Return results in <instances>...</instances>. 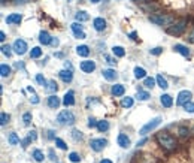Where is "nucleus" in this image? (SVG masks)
I'll list each match as a JSON object with an SVG mask.
<instances>
[{"label": "nucleus", "instance_id": "f257e3e1", "mask_svg": "<svg viewBox=\"0 0 194 163\" xmlns=\"http://www.w3.org/2000/svg\"><path fill=\"white\" fill-rule=\"evenodd\" d=\"M157 141H158L160 145H161L163 148H166V150H175V147H176V141H175L170 135L163 133V132L157 135Z\"/></svg>", "mask_w": 194, "mask_h": 163}, {"label": "nucleus", "instance_id": "f03ea898", "mask_svg": "<svg viewBox=\"0 0 194 163\" xmlns=\"http://www.w3.org/2000/svg\"><path fill=\"white\" fill-rule=\"evenodd\" d=\"M149 20L155 23V24H158V26H167V24H170L172 21H173V18L172 17H169V15H163V14H155V15H151L149 17Z\"/></svg>", "mask_w": 194, "mask_h": 163}, {"label": "nucleus", "instance_id": "7ed1b4c3", "mask_svg": "<svg viewBox=\"0 0 194 163\" xmlns=\"http://www.w3.org/2000/svg\"><path fill=\"white\" fill-rule=\"evenodd\" d=\"M57 121L60 123V124H69V126H72L75 123V115L70 111H61L58 114V117H57Z\"/></svg>", "mask_w": 194, "mask_h": 163}, {"label": "nucleus", "instance_id": "20e7f679", "mask_svg": "<svg viewBox=\"0 0 194 163\" xmlns=\"http://www.w3.org/2000/svg\"><path fill=\"white\" fill-rule=\"evenodd\" d=\"M160 123H161V118H160V117H155V118H152V120L148 123V124H145V126L140 129V135H142V136H145L146 133H149L151 130H154V129L158 126V124H160Z\"/></svg>", "mask_w": 194, "mask_h": 163}, {"label": "nucleus", "instance_id": "39448f33", "mask_svg": "<svg viewBox=\"0 0 194 163\" xmlns=\"http://www.w3.org/2000/svg\"><path fill=\"white\" fill-rule=\"evenodd\" d=\"M166 5H169V6H172V8H176V9H179V8H187V6H190L191 3H193V0H163Z\"/></svg>", "mask_w": 194, "mask_h": 163}, {"label": "nucleus", "instance_id": "423d86ee", "mask_svg": "<svg viewBox=\"0 0 194 163\" xmlns=\"http://www.w3.org/2000/svg\"><path fill=\"white\" fill-rule=\"evenodd\" d=\"M184 30H185V21H179V23L173 24L172 27H169V29H167V33L178 36V35H181Z\"/></svg>", "mask_w": 194, "mask_h": 163}, {"label": "nucleus", "instance_id": "0eeeda50", "mask_svg": "<svg viewBox=\"0 0 194 163\" xmlns=\"http://www.w3.org/2000/svg\"><path fill=\"white\" fill-rule=\"evenodd\" d=\"M14 51L18 54V55H23L26 51H27V43L23 41V39H17V41L14 42Z\"/></svg>", "mask_w": 194, "mask_h": 163}, {"label": "nucleus", "instance_id": "6e6552de", "mask_svg": "<svg viewBox=\"0 0 194 163\" xmlns=\"http://www.w3.org/2000/svg\"><path fill=\"white\" fill-rule=\"evenodd\" d=\"M106 144H108L106 139H91V142H90V145L94 151H102L106 147Z\"/></svg>", "mask_w": 194, "mask_h": 163}, {"label": "nucleus", "instance_id": "1a4fd4ad", "mask_svg": "<svg viewBox=\"0 0 194 163\" xmlns=\"http://www.w3.org/2000/svg\"><path fill=\"white\" fill-rule=\"evenodd\" d=\"M190 99H191V91L184 90V91H181V93L178 94V100H176V103H178V105H185L187 102H190Z\"/></svg>", "mask_w": 194, "mask_h": 163}, {"label": "nucleus", "instance_id": "9d476101", "mask_svg": "<svg viewBox=\"0 0 194 163\" xmlns=\"http://www.w3.org/2000/svg\"><path fill=\"white\" fill-rule=\"evenodd\" d=\"M81 69H82L84 72H87V74H91V72L96 69V63L91 61V60H85V61L81 63Z\"/></svg>", "mask_w": 194, "mask_h": 163}, {"label": "nucleus", "instance_id": "9b49d317", "mask_svg": "<svg viewBox=\"0 0 194 163\" xmlns=\"http://www.w3.org/2000/svg\"><path fill=\"white\" fill-rule=\"evenodd\" d=\"M70 27H72V30H73V33H75V36H76L78 39H84V38H85V33L82 32V26H81V24L73 23Z\"/></svg>", "mask_w": 194, "mask_h": 163}, {"label": "nucleus", "instance_id": "f8f14e48", "mask_svg": "<svg viewBox=\"0 0 194 163\" xmlns=\"http://www.w3.org/2000/svg\"><path fill=\"white\" fill-rule=\"evenodd\" d=\"M21 20H23V17L20 14H11V15L6 17V23L8 24H20Z\"/></svg>", "mask_w": 194, "mask_h": 163}, {"label": "nucleus", "instance_id": "ddd939ff", "mask_svg": "<svg viewBox=\"0 0 194 163\" xmlns=\"http://www.w3.org/2000/svg\"><path fill=\"white\" fill-rule=\"evenodd\" d=\"M75 93L73 91H67L66 94H64V99H63V105L64 106H70V105H73L75 103Z\"/></svg>", "mask_w": 194, "mask_h": 163}, {"label": "nucleus", "instance_id": "4468645a", "mask_svg": "<svg viewBox=\"0 0 194 163\" xmlns=\"http://www.w3.org/2000/svg\"><path fill=\"white\" fill-rule=\"evenodd\" d=\"M118 145H121L122 148H128L130 147V139L127 138V135H124V133L118 135Z\"/></svg>", "mask_w": 194, "mask_h": 163}, {"label": "nucleus", "instance_id": "2eb2a0df", "mask_svg": "<svg viewBox=\"0 0 194 163\" xmlns=\"http://www.w3.org/2000/svg\"><path fill=\"white\" fill-rule=\"evenodd\" d=\"M102 74H103L105 80H108V81H115L116 77H118V75H116V72L114 71V69H105Z\"/></svg>", "mask_w": 194, "mask_h": 163}, {"label": "nucleus", "instance_id": "dca6fc26", "mask_svg": "<svg viewBox=\"0 0 194 163\" xmlns=\"http://www.w3.org/2000/svg\"><path fill=\"white\" fill-rule=\"evenodd\" d=\"M93 24H94V29H96L97 32H102V30L106 29V21H105L103 18H96Z\"/></svg>", "mask_w": 194, "mask_h": 163}, {"label": "nucleus", "instance_id": "f3484780", "mask_svg": "<svg viewBox=\"0 0 194 163\" xmlns=\"http://www.w3.org/2000/svg\"><path fill=\"white\" fill-rule=\"evenodd\" d=\"M176 52H179L181 55H184V57H190V49L187 48V46H184V45H181V43H178V45H175V48H173Z\"/></svg>", "mask_w": 194, "mask_h": 163}, {"label": "nucleus", "instance_id": "a211bd4d", "mask_svg": "<svg viewBox=\"0 0 194 163\" xmlns=\"http://www.w3.org/2000/svg\"><path fill=\"white\" fill-rule=\"evenodd\" d=\"M39 41H40L42 45H48V43H51L52 38L49 36L48 32H40V33H39Z\"/></svg>", "mask_w": 194, "mask_h": 163}, {"label": "nucleus", "instance_id": "6ab92c4d", "mask_svg": "<svg viewBox=\"0 0 194 163\" xmlns=\"http://www.w3.org/2000/svg\"><path fill=\"white\" fill-rule=\"evenodd\" d=\"M58 75H60V78H61L64 82H70V81H72V78H73L72 71H66V69H64V71H61Z\"/></svg>", "mask_w": 194, "mask_h": 163}, {"label": "nucleus", "instance_id": "aec40b11", "mask_svg": "<svg viewBox=\"0 0 194 163\" xmlns=\"http://www.w3.org/2000/svg\"><path fill=\"white\" fill-rule=\"evenodd\" d=\"M48 106H49V108H58V106H60V99H58L55 94L49 96V97H48Z\"/></svg>", "mask_w": 194, "mask_h": 163}, {"label": "nucleus", "instance_id": "412c9836", "mask_svg": "<svg viewBox=\"0 0 194 163\" xmlns=\"http://www.w3.org/2000/svg\"><path fill=\"white\" fill-rule=\"evenodd\" d=\"M124 91H125V88H124V85H121V84H116V85L112 87V94H114V96H122Z\"/></svg>", "mask_w": 194, "mask_h": 163}, {"label": "nucleus", "instance_id": "4be33fe9", "mask_svg": "<svg viewBox=\"0 0 194 163\" xmlns=\"http://www.w3.org/2000/svg\"><path fill=\"white\" fill-rule=\"evenodd\" d=\"M76 54L78 55H81V57H87V55L90 54V49H88L87 45H81V46H78L76 48Z\"/></svg>", "mask_w": 194, "mask_h": 163}, {"label": "nucleus", "instance_id": "5701e85b", "mask_svg": "<svg viewBox=\"0 0 194 163\" xmlns=\"http://www.w3.org/2000/svg\"><path fill=\"white\" fill-rule=\"evenodd\" d=\"M161 103H163V106L170 108V106H172V103H173L172 96H169V94H163V96H161Z\"/></svg>", "mask_w": 194, "mask_h": 163}, {"label": "nucleus", "instance_id": "b1692460", "mask_svg": "<svg viewBox=\"0 0 194 163\" xmlns=\"http://www.w3.org/2000/svg\"><path fill=\"white\" fill-rule=\"evenodd\" d=\"M75 18H76V21H79V23H81V21H88V20H90V15H88L85 11H79L76 15H75Z\"/></svg>", "mask_w": 194, "mask_h": 163}, {"label": "nucleus", "instance_id": "393cba45", "mask_svg": "<svg viewBox=\"0 0 194 163\" xmlns=\"http://www.w3.org/2000/svg\"><path fill=\"white\" fill-rule=\"evenodd\" d=\"M134 77H136L137 80H142V78L146 77V71H145L143 67H134Z\"/></svg>", "mask_w": 194, "mask_h": 163}, {"label": "nucleus", "instance_id": "a878e982", "mask_svg": "<svg viewBox=\"0 0 194 163\" xmlns=\"http://www.w3.org/2000/svg\"><path fill=\"white\" fill-rule=\"evenodd\" d=\"M57 90H58L57 82H55V81H49V82H48V87H46V91H48V93H55Z\"/></svg>", "mask_w": 194, "mask_h": 163}, {"label": "nucleus", "instance_id": "bb28decb", "mask_svg": "<svg viewBox=\"0 0 194 163\" xmlns=\"http://www.w3.org/2000/svg\"><path fill=\"white\" fill-rule=\"evenodd\" d=\"M9 144L11 145H18L20 144V138L17 136V133H9Z\"/></svg>", "mask_w": 194, "mask_h": 163}, {"label": "nucleus", "instance_id": "cd10ccee", "mask_svg": "<svg viewBox=\"0 0 194 163\" xmlns=\"http://www.w3.org/2000/svg\"><path fill=\"white\" fill-rule=\"evenodd\" d=\"M112 52L115 54L116 57H124V55H125V51H124L122 46H114V48H112Z\"/></svg>", "mask_w": 194, "mask_h": 163}, {"label": "nucleus", "instance_id": "c85d7f7f", "mask_svg": "<svg viewBox=\"0 0 194 163\" xmlns=\"http://www.w3.org/2000/svg\"><path fill=\"white\" fill-rule=\"evenodd\" d=\"M157 82H158V87H161L163 90H166L167 87H169V84H167V81L161 77V75H157Z\"/></svg>", "mask_w": 194, "mask_h": 163}, {"label": "nucleus", "instance_id": "c756f323", "mask_svg": "<svg viewBox=\"0 0 194 163\" xmlns=\"http://www.w3.org/2000/svg\"><path fill=\"white\" fill-rule=\"evenodd\" d=\"M0 74H2V77H9V74H11V67L8 66V64H2L0 66Z\"/></svg>", "mask_w": 194, "mask_h": 163}, {"label": "nucleus", "instance_id": "7c9ffc66", "mask_svg": "<svg viewBox=\"0 0 194 163\" xmlns=\"http://www.w3.org/2000/svg\"><path fill=\"white\" fill-rule=\"evenodd\" d=\"M97 129L100 132H106L109 129V123L106 121V120H102V121H99V124H97Z\"/></svg>", "mask_w": 194, "mask_h": 163}, {"label": "nucleus", "instance_id": "2f4dec72", "mask_svg": "<svg viewBox=\"0 0 194 163\" xmlns=\"http://www.w3.org/2000/svg\"><path fill=\"white\" fill-rule=\"evenodd\" d=\"M136 97H137V100H148L149 99V93L148 91H137Z\"/></svg>", "mask_w": 194, "mask_h": 163}, {"label": "nucleus", "instance_id": "473e14b6", "mask_svg": "<svg viewBox=\"0 0 194 163\" xmlns=\"http://www.w3.org/2000/svg\"><path fill=\"white\" fill-rule=\"evenodd\" d=\"M40 55H42V49H40L39 46H35V48L32 49V52H30V57H32V58H38Z\"/></svg>", "mask_w": 194, "mask_h": 163}, {"label": "nucleus", "instance_id": "72a5a7b5", "mask_svg": "<svg viewBox=\"0 0 194 163\" xmlns=\"http://www.w3.org/2000/svg\"><path fill=\"white\" fill-rule=\"evenodd\" d=\"M33 157H35L36 162H43V157H45V156H43V153H42L40 150H35V151H33Z\"/></svg>", "mask_w": 194, "mask_h": 163}, {"label": "nucleus", "instance_id": "f704fd0d", "mask_svg": "<svg viewBox=\"0 0 194 163\" xmlns=\"http://www.w3.org/2000/svg\"><path fill=\"white\" fill-rule=\"evenodd\" d=\"M121 105H122L124 108H130V106L133 105V99H131V97H124V99L121 100Z\"/></svg>", "mask_w": 194, "mask_h": 163}, {"label": "nucleus", "instance_id": "c9c22d12", "mask_svg": "<svg viewBox=\"0 0 194 163\" xmlns=\"http://www.w3.org/2000/svg\"><path fill=\"white\" fill-rule=\"evenodd\" d=\"M55 145H57L60 150H67V145H66L64 141H61L60 138H55Z\"/></svg>", "mask_w": 194, "mask_h": 163}, {"label": "nucleus", "instance_id": "e433bc0d", "mask_svg": "<svg viewBox=\"0 0 194 163\" xmlns=\"http://www.w3.org/2000/svg\"><path fill=\"white\" fill-rule=\"evenodd\" d=\"M8 121H9V114L2 112V115H0V124H2V126H5Z\"/></svg>", "mask_w": 194, "mask_h": 163}, {"label": "nucleus", "instance_id": "4c0bfd02", "mask_svg": "<svg viewBox=\"0 0 194 163\" xmlns=\"http://www.w3.org/2000/svg\"><path fill=\"white\" fill-rule=\"evenodd\" d=\"M184 109H185L187 112H194V103H191V102H187V103L184 105Z\"/></svg>", "mask_w": 194, "mask_h": 163}, {"label": "nucleus", "instance_id": "58836bf2", "mask_svg": "<svg viewBox=\"0 0 194 163\" xmlns=\"http://www.w3.org/2000/svg\"><path fill=\"white\" fill-rule=\"evenodd\" d=\"M23 121H24V124H30V121H32V114L30 112H26L23 115Z\"/></svg>", "mask_w": 194, "mask_h": 163}, {"label": "nucleus", "instance_id": "ea45409f", "mask_svg": "<svg viewBox=\"0 0 194 163\" xmlns=\"http://www.w3.org/2000/svg\"><path fill=\"white\" fill-rule=\"evenodd\" d=\"M69 159H70L72 162H75V163H76V162H79V160H81V156H79L78 153H70Z\"/></svg>", "mask_w": 194, "mask_h": 163}, {"label": "nucleus", "instance_id": "a19ab883", "mask_svg": "<svg viewBox=\"0 0 194 163\" xmlns=\"http://www.w3.org/2000/svg\"><path fill=\"white\" fill-rule=\"evenodd\" d=\"M36 81H38V84H39V85H42V87H43V85H46V81H45V78H43L40 74H38V75H36Z\"/></svg>", "mask_w": 194, "mask_h": 163}, {"label": "nucleus", "instance_id": "79ce46f5", "mask_svg": "<svg viewBox=\"0 0 194 163\" xmlns=\"http://www.w3.org/2000/svg\"><path fill=\"white\" fill-rule=\"evenodd\" d=\"M155 81L152 80V78H145V87H148V88H152L154 87Z\"/></svg>", "mask_w": 194, "mask_h": 163}, {"label": "nucleus", "instance_id": "37998d69", "mask_svg": "<svg viewBox=\"0 0 194 163\" xmlns=\"http://www.w3.org/2000/svg\"><path fill=\"white\" fill-rule=\"evenodd\" d=\"M2 52L9 57V55H11V46H9V45H3V46H2Z\"/></svg>", "mask_w": 194, "mask_h": 163}, {"label": "nucleus", "instance_id": "c03bdc74", "mask_svg": "<svg viewBox=\"0 0 194 163\" xmlns=\"http://www.w3.org/2000/svg\"><path fill=\"white\" fill-rule=\"evenodd\" d=\"M152 55H160L161 52H163V48H160V46H157V48H152L151 51H149Z\"/></svg>", "mask_w": 194, "mask_h": 163}, {"label": "nucleus", "instance_id": "a18cd8bd", "mask_svg": "<svg viewBox=\"0 0 194 163\" xmlns=\"http://www.w3.org/2000/svg\"><path fill=\"white\" fill-rule=\"evenodd\" d=\"M97 124H99V121H96V118H90V120H88V127H91V129L96 127Z\"/></svg>", "mask_w": 194, "mask_h": 163}, {"label": "nucleus", "instance_id": "49530a36", "mask_svg": "<svg viewBox=\"0 0 194 163\" xmlns=\"http://www.w3.org/2000/svg\"><path fill=\"white\" fill-rule=\"evenodd\" d=\"M72 136H73V139H81V138H82V135H81V132H79V130H73V132H72Z\"/></svg>", "mask_w": 194, "mask_h": 163}, {"label": "nucleus", "instance_id": "de8ad7c7", "mask_svg": "<svg viewBox=\"0 0 194 163\" xmlns=\"http://www.w3.org/2000/svg\"><path fill=\"white\" fill-rule=\"evenodd\" d=\"M29 138H30L32 141H35V139H36V132H35V130H32V132H29Z\"/></svg>", "mask_w": 194, "mask_h": 163}, {"label": "nucleus", "instance_id": "09e8293b", "mask_svg": "<svg viewBox=\"0 0 194 163\" xmlns=\"http://www.w3.org/2000/svg\"><path fill=\"white\" fill-rule=\"evenodd\" d=\"M30 100H32L33 103H39V97H38V96H36V94H35V93H33V96L30 97Z\"/></svg>", "mask_w": 194, "mask_h": 163}, {"label": "nucleus", "instance_id": "8fccbe9b", "mask_svg": "<svg viewBox=\"0 0 194 163\" xmlns=\"http://www.w3.org/2000/svg\"><path fill=\"white\" fill-rule=\"evenodd\" d=\"M187 133H188V130H187V129H184V127H181V129H179V135H181V136H185Z\"/></svg>", "mask_w": 194, "mask_h": 163}, {"label": "nucleus", "instance_id": "3c124183", "mask_svg": "<svg viewBox=\"0 0 194 163\" xmlns=\"http://www.w3.org/2000/svg\"><path fill=\"white\" fill-rule=\"evenodd\" d=\"M106 60H108V63H109V64H115V60H114V58H111L109 55H106Z\"/></svg>", "mask_w": 194, "mask_h": 163}, {"label": "nucleus", "instance_id": "603ef678", "mask_svg": "<svg viewBox=\"0 0 194 163\" xmlns=\"http://www.w3.org/2000/svg\"><path fill=\"white\" fill-rule=\"evenodd\" d=\"M48 138H49V139H55V136H54V130H49V132H48Z\"/></svg>", "mask_w": 194, "mask_h": 163}, {"label": "nucleus", "instance_id": "864d4df0", "mask_svg": "<svg viewBox=\"0 0 194 163\" xmlns=\"http://www.w3.org/2000/svg\"><path fill=\"white\" fill-rule=\"evenodd\" d=\"M5 39H6V35H5L3 32H0V41L3 42V41H5Z\"/></svg>", "mask_w": 194, "mask_h": 163}, {"label": "nucleus", "instance_id": "5fc2aeb1", "mask_svg": "<svg viewBox=\"0 0 194 163\" xmlns=\"http://www.w3.org/2000/svg\"><path fill=\"white\" fill-rule=\"evenodd\" d=\"M49 156H51V159H52V160L55 159V156H54V151H52V150H49Z\"/></svg>", "mask_w": 194, "mask_h": 163}, {"label": "nucleus", "instance_id": "6e6d98bb", "mask_svg": "<svg viewBox=\"0 0 194 163\" xmlns=\"http://www.w3.org/2000/svg\"><path fill=\"white\" fill-rule=\"evenodd\" d=\"M51 45H54V46L58 45V41H57V39H52V41H51Z\"/></svg>", "mask_w": 194, "mask_h": 163}, {"label": "nucleus", "instance_id": "4d7b16f0", "mask_svg": "<svg viewBox=\"0 0 194 163\" xmlns=\"http://www.w3.org/2000/svg\"><path fill=\"white\" fill-rule=\"evenodd\" d=\"M130 38H131V39H137V38H136V33H134V32H133V33H130Z\"/></svg>", "mask_w": 194, "mask_h": 163}, {"label": "nucleus", "instance_id": "13d9d810", "mask_svg": "<svg viewBox=\"0 0 194 163\" xmlns=\"http://www.w3.org/2000/svg\"><path fill=\"white\" fill-rule=\"evenodd\" d=\"M100 163H112V160H109V159H105V160H102Z\"/></svg>", "mask_w": 194, "mask_h": 163}, {"label": "nucleus", "instance_id": "bf43d9fd", "mask_svg": "<svg viewBox=\"0 0 194 163\" xmlns=\"http://www.w3.org/2000/svg\"><path fill=\"white\" fill-rule=\"evenodd\" d=\"M190 41H191V42H194V32H193V33H191V36H190Z\"/></svg>", "mask_w": 194, "mask_h": 163}, {"label": "nucleus", "instance_id": "052dcab7", "mask_svg": "<svg viewBox=\"0 0 194 163\" xmlns=\"http://www.w3.org/2000/svg\"><path fill=\"white\" fill-rule=\"evenodd\" d=\"M91 2H93V3H97V2H100V0H91Z\"/></svg>", "mask_w": 194, "mask_h": 163}, {"label": "nucleus", "instance_id": "680f3d73", "mask_svg": "<svg viewBox=\"0 0 194 163\" xmlns=\"http://www.w3.org/2000/svg\"><path fill=\"white\" fill-rule=\"evenodd\" d=\"M2 3H5V0H2Z\"/></svg>", "mask_w": 194, "mask_h": 163}]
</instances>
